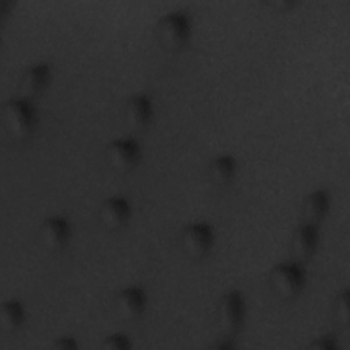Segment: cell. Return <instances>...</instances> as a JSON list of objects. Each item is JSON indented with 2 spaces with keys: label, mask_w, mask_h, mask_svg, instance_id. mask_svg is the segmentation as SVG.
Here are the masks:
<instances>
[{
  "label": "cell",
  "mask_w": 350,
  "mask_h": 350,
  "mask_svg": "<svg viewBox=\"0 0 350 350\" xmlns=\"http://www.w3.org/2000/svg\"><path fill=\"white\" fill-rule=\"evenodd\" d=\"M49 79H51V67L48 63L40 62V63L31 64L29 68L25 70V72L21 77V82H19L21 97L30 100L41 94L48 86Z\"/></svg>",
  "instance_id": "cell-12"
},
{
  "label": "cell",
  "mask_w": 350,
  "mask_h": 350,
  "mask_svg": "<svg viewBox=\"0 0 350 350\" xmlns=\"http://www.w3.org/2000/svg\"><path fill=\"white\" fill-rule=\"evenodd\" d=\"M148 304L146 293L139 286H127L122 288L113 299V308L124 320H135L144 314Z\"/></svg>",
  "instance_id": "cell-8"
},
{
  "label": "cell",
  "mask_w": 350,
  "mask_h": 350,
  "mask_svg": "<svg viewBox=\"0 0 350 350\" xmlns=\"http://www.w3.org/2000/svg\"><path fill=\"white\" fill-rule=\"evenodd\" d=\"M215 231L206 221H194L180 231V246L183 252L196 260L205 257L213 247Z\"/></svg>",
  "instance_id": "cell-5"
},
{
  "label": "cell",
  "mask_w": 350,
  "mask_h": 350,
  "mask_svg": "<svg viewBox=\"0 0 350 350\" xmlns=\"http://www.w3.org/2000/svg\"><path fill=\"white\" fill-rule=\"evenodd\" d=\"M26 319L25 306L19 299L11 298L1 304L0 308V325L5 332L18 331Z\"/></svg>",
  "instance_id": "cell-15"
},
{
  "label": "cell",
  "mask_w": 350,
  "mask_h": 350,
  "mask_svg": "<svg viewBox=\"0 0 350 350\" xmlns=\"http://www.w3.org/2000/svg\"><path fill=\"white\" fill-rule=\"evenodd\" d=\"M159 42L168 51L183 48L191 36V21L183 11H171L164 14L156 26Z\"/></svg>",
  "instance_id": "cell-3"
},
{
  "label": "cell",
  "mask_w": 350,
  "mask_h": 350,
  "mask_svg": "<svg viewBox=\"0 0 350 350\" xmlns=\"http://www.w3.org/2000/svg\"><path fill=\"white\" fill-rule=\"evenodd\" d=\"M309 349H313V350H336L338 349V342H336L335 335L324 334V335H320L319 338L313 339L312 343L309 345Z\"/></svg>",
  "instance_id": "cell-18"
},
{
  "label": "cell",
  "mask_w": 350,
  "mask_h": 350,
  "mask_svg": "<svg viewBox=\"0 0 350 350\" xmlns=\"http://www.w3.org/2000/svg\"><path fill=\"white\" fill-rule=\"evenodd\" d=\"M131 216V206L126 197L112 196L108 197L98 208V217L101 224L111 231L123 228Z\"/></svg>",
  "instance_id": "cell-9"
},
{
  "label": "cell",
  "mask_w": 350,
  "mask_h": 350,
  "mask_svg": "<svg viewBox=\"0 0 350 350\" xmlns=\"http://www.w3.org/2000/svg\"><path fill=\"white\" fill-rule=\"evenodd\" d=\"M8 10H11V3L10 1H1V4H0V18H1V21H4L7 18V14L10 12Z\"/></svg>",
  "instance_id": "cell-21"
},
{
  "label": "cell",
  "mask_w": 350,
  "mask_h": 350,
  "mask_svg": "<svg viewBox=\"0 0 350 350\" xmlns=\"http://www.w3.org/2000/svg\"><path fill=\"white\" fill-rule=\"evenodd\" d=\"M246 313L243 294L231 288L226 291L216 306V324L224 336L232 338L242 327Z\"/></svg>",
  "instance_id": "cell-4"
},
{
  "label": "cell",
  "mask_w": 350,
  "mask_h": 350,
  "mask_svg": "<svg viewBox=\"0 0 350 350\" xmlns=\"http://www.w3.org/2000/svg\"><path fill=\"white\" fill-rule=\"evenodd\" d=\"M53 347L60 349V350H74L78 347V342L71 335H63V336H59L53 342Z\"/></svg>",
  "instance_id": "cell-19"
},
{
  "label": "cell",
  "mask_w": 350,
  "mask_h": 350,
  "mask_svg": "<svg viewBox=\"0 0 350 350\" xmlns=\"http://www.w3.org/2000/svg\"><path fill=\"white\" fill-rule=\"evenodd\" d=\"M153 116L152 98L145 93H135L129 97L124 105V120L130 129L146 127Z\"/></svg>",
  "instance_id": "cell-11"
},
{
  "label": "cell",
  "mask_w": 350,
  "mask_h": 350,
  "mask_svg": "<svg viewBox=\"0 0 350 350\" xmlns=\"http://www.w3.org/2000/svg\"><path fill=\"white\" fill-rule=\"evenodd\" d=\"M105 159L115 171L129 172L134 170L141 160V145L131 137L116 138L108 144Z\"/></svg>",
  "instance_id": "cell-6"
},
{
  "label": "cell",
  "mask_w": 350,
  "mask_h": 350,
  "mask_svg": "<svg viewBox=\"0 0 350 350\" xmlns=\"http://www.w3.org/2000/svg\"><path fill=\"white\" fill-rule=\"evenodd\" d=\"M208 174L216 186H227L235 178L237 160L231 154H220L209 163Z\"/></svg>",
  "instance_id": "cell-14"
},
{
  "label": "cell",
  "mask_w": 350,
  "mask_h": 350,
  "mask_svg": "<svg viewBox=\"0 0 350 350\" xmlns=\"http://www.w3.org/2000/svg\"><path fill=\"white\" fill-rule=\"evenodd\" d=\"M100 346L103 349H109V350H129L133 346V343L126 334L115 332L104 338Z\"/></svg>",
  "instance_id": "cell-17"
},
{
  "label": "cell",
  "mask_w": 350,
  "mask_h": 350,
  "mask_svg": "<svg viewBox=\"0 0 350 350\" xmlns=\"http://www.w3.org/2000/svg\"><path fill=\"white\" fill-rule=\"evenodd\" d=\"M349 304H350V291L349 288H343L340 290L336 295L335 299L332 302V312H334V317L336 320V323L342 327H349L350 323V309H349Z\"/></svg>",
  "instance_id": "cell-16"
},
{
  "label": "cell",
  "mask_w": 350,
  "mask_h": 350,
  "mask_svg": "<svg viewBox=\"0 0 350 350\" xmlns=\"http://www.w3.org/2000/svg\"><path fill=\"white\" fill-rule=\"evenodd\" d=\"M3 122L12 138L19 141L29 138L37 124V112L33 103L25 97L8 100L3 107Z\"/></svg>",
  "instance_id": "cell-1"
},
{
  "label": "cell",
  "mask_w": 350,
  "mask_h": 350,
  "mask_svg": "<svg viewBox=\"0 0 350 350\" xmlns=\"http://www.w3.org/2000/svg\"><path fill=\"white\" fill-rule=\"evenodd\" d=\"M268 282L279 298L293 299L302 293L306 284V272L297 260L279 262L271 269Z\"/></svg>",
  "instance_id": "cell-2"
},
{
  "label": "cell",
  "mask_w": 350,
  "mask_h": 350,
  "mask_svg": "<svg viewBox=\"0 0 350 350\" xmlns=\"http://www.w3.org/2000/svg\"><path fill=\"white\" fill-rule=\"evenodd\" d=\"M38 238L49 250L57 252L64 249L71 238V224L68 219L62 215L46 217L38 228Z\"/></svg>",
  "instance_id": "cell-7"
},
{
  "label": "cell",
  "mask_w": 350,
  "mask_h": 350,
  "mask_svg": "<svg viewBox=\"0 0 350 350\" xmlns=\"http://www.w3.org/2000/svg\"><path fill=\"white\" fill-rule=\"evenodd\" d=\"M319 238H320L319 224L302 221L294 230L290 241V250L294 258L299 262L310 258L317 249Z\"/></svg>",
  "instance_id": "cell-10"
},
{
  "label": "cell",
  "mask_w": 350,
  "mask_h": 350,
  "mask_svg": "<svg viewBox=\"0 0 350 350\" xmlns=\"http://www.w3.org/2000/svg\"><path fill=\"white\" fill-rule=\"evenodd\" d=\"M212 349H215V350H232V349H235V343L232 342L231 338L224 336V339L217 340V342L212 346Z\"/></svg>",
  "instance_id": "cell-20"
},
{
  "label": "cell",
  "mask_w": 350,
  "mask_h": 350,
  "mask_svg": "<svg viewBox=\"0 0 350 350\" xmlns=\"http://www.w3.org/2000/svg\"><path fill=\"white\" fill-rule=\"evenodd\" d=\"M331 204L327 189H316L305 196L301 206L304 221L319 224L328 213Z\"/></svg>",
  "instance_id": "cell-13"
}]
</instances>
